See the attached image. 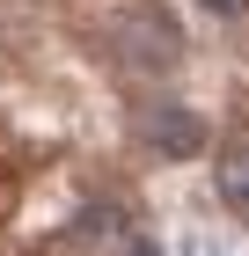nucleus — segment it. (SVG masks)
Here are the masks:
<instances>
[{
  "instance_id": "1",
  "label": "nucleus",
  "mask_w": 249,
  "mask_h": 256,
  "mask_svg": "<svg viewBox=\"0 0 249 256\" xmlns=\"http://www.w3.org/2000/svg\"><path fill=\"white\" fill-rule=\"evenodd\" d=\"M147 146L169 161H191L198 146H205V124H198V110H183V102H154L147 110Z\"/></svg>"
},
{
  "instance_id": "2",
  "label": "nucleus",
  "mask_w": 249,
  "mask_h": 256,
  "mask_svg": "<svg viewBox=\"0 0 249 256\" xmlns=\"http://www.w3.org/2000/svg\"><path fill=\"white\" fill-rule=\"evenodd\" d=\"M220 198H227V205H249V154L220 161Z\"/></svg>"
},
{
  "instance_id": "3",
  "label": "nucleus",
  "mask_w": 249,
  "mask_h": 256,
  "mask_svg": "<svg viewBox=\"0 0 249 256\" xmlns=\"http://www.w3.org/2000/svg\"><path fill=\"white\" fill-rule=\"evenodd\" d=\"M205 15H220V22H234V15H249V0H198Z\"/></svg>"
},
{
  "instance_id": "4",
  "label": "nucleus",
  "mask_w": 249,
  "mask_h": 256,
  "mask_svg": "<svg viewBox=\"0 0 249 256\" xmlns=\"http://www.w3.org/2000/svg\"><path fill=\"white\" fill-rule=\"evenodd\" d=\"M125 256H161V249H154V242H132V249H125Z\"/></svg>"
}]
</instances>
